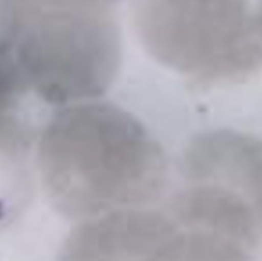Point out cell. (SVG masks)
<instances>
[{
    "mask_svg": "<svg viewBox=\"0 0 262 261\" xmlns=\"http://www.w3.org/2000/svg\"><path fill=\"white\" fill-rule=\"evenodd\" d=\"M37 168L48 200L68 220L150 206L166 191L167 157L129 111L104 100L60 106L46 122Z\"/></svg>",
    "mask_w": 262,
    "mask_h": 261,
    "instance_id": "6da1fadb",
    "label": "cell"
},
{
    "mask_svg": "<svg viewBox=\"0 0 262 261\" xmlns=\"http://www.w3.org/2000/svg\"><path fill=\"white\" fill-rule=\"evenodd\" d=\"M0 18L32 97L66 106L103 97L123 57L117 6L0 0Z\"/></svg>",
    "mask_w": 262,
    "mask_h": 261,
    "instance_id": "7a4b0ae2",
    "label": "cell"
},
{
    "mask_svg": "<svg viewBox=\"0 0 262 261\" xmlns=\"http://www.w3.org/2000/svg\"><path fill=\"white\" fill-rule=\"evenodd\" d=\"M180 186L164 209L183 231L190 258H243L262 242V143L213 132L190 142Z\"/></svg>",
    "mask_w": 262,
    "mask_h": 261,
    "instance_id": "3957f363",
    "label": "cell"
},
{
    "mask_svg": "<svg viewBox=\"0 0 262 261\" xmlns=\"http://www.w3.org/2000/svg\"><path fill=\"white\" fill-rule=\"evenodd\" d=\"M130 14L149 55L201 85L244 82L262 69L249 0H132Z\"/></svg>",
    "mask_w": 262,
    "mask_h": 261,
    "instance_id": "277c9868",
    "label": "cell"
},
{
    "mask_svg": "<svg viewBox=\"0 0 262 261\" xmlns=\"http://www.w3.org/2000/svg\"><path fill=\"white\" fill-rule=\"evenodd\" d=\"M66 258H190L186 235L166 211L120 209L83 222L71 235Z\"/></svg>",
    "mask_w": 262,
    "mask_h": 261,
    "instance_id": "5b68a950",
    "label": "cell"
},
{
    "mask_svg": "<svg viewBox=\"0 0 262 261\" xmlns=\"http://www.w3.org/2000/svg\"><path fill=\"white\" fill-rule=\"evenodd\" d=\"M32 138L29 128L0 131V229L15 220L32 197Z\"/></svg>",
    "mask_w": 262,
    "mask_h": 261,
    "instance_id": "8992f818",
    "label": "cell"
},
{
    "mask_svg": "<svg viewBox=\"0 0 262 261\" xmlns=\"http://www.w3.org/2000/svg\"><path fill=\"white\" fill-rule=\"evenodd\" d=\"M31 97L32 94L0 18V131L32 126L25 114Z\"/></svg>",
    "mask_w": 262,
    "mask_h": 261,
    "instance_id": "52a82bcc",
    "label": "cell"
},
{
    "mask_svg": "<svg viewBox=\"0 0 262 261\" xmlns=\"http://www.w3.org/2000/svg\"><path fill=\"white\" fill-rule=\"evenodd\" d=\"M78 3H89V5H103V6H117L120 0H69Z\"/></svg>",
    "mask_w": 262,
    "mask_h": 261,
    "instance_id": "ba28073f",
    "label": "cell"
},
{
    "mask_svg": "<svg viewBox=\"0 0 262 261\" xmlns=\"http://www.w3.org/2000/svg\"><path fill=\"white\" fill-rule=\"evenodd\" d=\"M255 23H256V29H258V32H259L262 38V0H259L256 12H255Z\"/></svg>",
    "mask_w": 262,
    "mask_h": 261,
    "instance_id": "9c48e42d",
    "label": "cell"
}]
</instances>
